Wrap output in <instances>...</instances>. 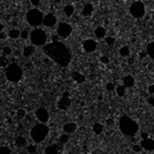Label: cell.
<instances>
[{"label": "cell", "mask_w": 154, "mask_h": 154, "mask_svg": "<svg viewBox=\"0 0 154 154\" xmlns=\"http://www.w3.org/2000/svg\"><path fill=\"white\" fill-rule=\"evenodd\" d=\"M36 150H37L36 145H27V152L29 153H36Z\"/></svg>", "instance_id": "32"}, {"label": "cell", "mask_w": 154, "mask_h": 154, "mask_svg": "<svg viewBox=\"0 0 154 154\" xmlns=\"http://www.w3.org/2000/svg\"><path fill=\"white\" fill-rule=\"evenodd\" d=\"M24 116H26V112H24L23 109H18V111H17V117H18V118H23Z\"/></svg>", "instance_id": "34"}, {"label": "cell", "mask_w": 154, "mask_h": 154, "mask_svg": "<svg viewBox=\"0 0 154 154\" xmlns=\"http://www.w3.org/2000/svg\"><path fill=\"white\" fill-rule=\"evenodd\" d=\"M72 34V26L67 22H62L58 24V29H57V35L62 38H67L71 36Z\"/></svg>", "instance_id": "8"}, {"label": "cell", "mask_w": 154, "mask_h": 154, "mask_svg": "<svg viewBox=\"0 0 154 154\" xmlns=\"http://www.w3.org/2000/svg\"><path fill=\"white\" fill-rule=\"evenodd\" d=\"M140 145H141L143 149L146 150V152H153L154 150V140L150 138L143 139L141 141H140Z\"/></svg>", "instance_id": "11"}, {"label": "cell", "mask_w": 154, "mask_h": 154, "mask_svg": "<svg viewBox=\"0 0 154 154\" xmlns=\"http://www.w3.org/2000/svg\"><path fill=\"white\" fill-rule=\"evenodd\" d=\"M0 64H1V68H4V67H8V61H6V59L4 58V55H3L1 57V63H0Z\"/></svg>", "instance_id": "35"}, {"label": "cell", "mask_w": 154, "mask_h": 154, "mask_svg": "<svg viewBox=\"0 0 154 154\" xmlns=\"http://www.w3.org/2000/svg\"><path fill=\"white\" fill-rule=\"evenodd\" d=\"M146 55H149L152 59H154V41L148 44V46H146Z\"/></svg>", "instance_id": "23"}, {"label": "cell", "mask_w": 154, "mask_h": 154, "mask_svg": "<svg viewBox=\"0 0 154 154\" xmlns=\"http://www.w3.org/2000/svg\"><path fill=\"white\" fill-rule=\"evenodd\" d=\"M123 85L126 86V87H128V89H130V87H132L135 85V78L132 76H125L123 77Z\"/></svg>", "instance_id": "19"}, {"label": "cell", "mask_w": 154, "mask_h": 154, "mask_svg": "<svg viewBox=\"0 0 154 154\" xmlns=\"http://www.w3.org/2000/svg\"><path fill=\"white\" fill-rule=\"evenodd\" d=\"M148 91H149L150 94H153V93H154V85H150V86L148 87Z\"/></svg>", "instance_id": "41"}, {"label": "cell", "mask_w": 154, "mask_h": 154, "mask_svg": "<svg viewBox=\"0 0 154 154\" xmlns=\"http://www.w3.org/2000/svg\"><path fill=\"white\" fill-rule=\"evenodd\" d=\"M21 32L22 31H19L18 29H12L9 31V37L13 38V40H17L18 37H21Z\"/></svg>", "instance_id": "21"}, {"label": "cell", "mask_w": 154, "mask_h": 154, "mask_svg": "<svg viewBox=\"0 0 154 154\" xmlns=\"http://www.w3.org/2000/svg\"><path fill=\"white\" fill-rule=\"evenodd\" d=\"M5 37H6V35L4 34V31H1V34H0V38H1V40H5Z\"/></svg>", "instance_id": "43"}, {"label": "cell", "mask_w": 154, "mask_h": 154, "mask_svg": "<svg viewBox=\"0 0 154 154\" xmlns=\"http://www.w3.org/2000/svg\"><path fill=\"white\" fill-rule=\"evenodd\" d=\"M29 36H30V35H29V31H27V30H24V31H22V32H21V37H22L23 40H26V38L29 37Z\"/></svg>", "instance_id": "36"}, {"label": "cell", "mask_w": 154, "mask_h": 154, "mask_svg": "<svg viewBox=\"0 0 154 154\" xmlns=\"http://www.w3.org/2000/svg\"><path fill=\"white\" fill-rule=\"evenodd\" d=\"M100 62L103 63V64H108V63H109V58L106 57V55H103V57L100 58Z\"/></svg>", "instance_id": "37"}, {"label": "cell", "mask_w": 154, "mask_h": 154, "mask_svg": "<svg viewBox=\"0 0 154 154\" xmlns=\"http://www.w3.org/2000/svg\"><path fill=\"white\" fill-rule=\"evenodd\" d=\"M26 144H27V140H26V138H23V136H18V138L16 139V145L18 146V148L26 146Z\"/></svg>", "instance_id": "24"}, {"label": "cell", "mask_w": 154, "mask_h": 154, "mask_svg": "<svg viewBox=\"0 0 154 154\" xmlns=\"http://www.w3.org/2000/svg\"><path fill=\"white\" fill-rule=\"evenodd\" d=\"M96 41H94L93 38H87L82 43V49L83 51H86V53H93V51H95L96 49Z\"/></svg>", "instance_id": "9"}, {"label": "cell", "mask_w": 154, "mask_h": 154, "mask_svg": "<svg viewBox=\"0 0 154 154\" xmlns=\"http://www.w3.org/2000/svg\"><path fill=\"white\" fill-rule=\"evenodd\" d=\"M45 153H46V154H57V153H58V148H57L55 145L46 146V149H45Z\"/></svg>", "instance_id": "28"}, {"label": "cell", "mask_w": 154, "mask_h": 154, "mask_svg": "<svg viewBox=\"0 0 154 154\" xmlns=\"http://www.w3.org/2000/svg\"><path fill=\"white\" fill-rule=\"evenodd\" d=\"M1 150H3L4 153H6V154H10V153H12V150H10L8 146H1Z\"/></svg>", "instance_id": "39"}, {"label": "cell", "mask_w": 154, "mask_h": 154, "mask_svg": "<svg viewBox=\"0 0 154 154\" xmlns=\"http://www.w3.org/2000/svg\"><path fill=\"white\" fill-rule=\"evenodd\" d=\"M34 54H35V48H34V45H27V46L23 48L22 55H23L24 58H30V57H32Z\"/></svg>", "instance_id": "14"}, {"label": "cell", "mask_w": 154, "mask_h": 154, "mask_svg": "<svg viewBox=\"0 0 154 154\" xmlns=\"http://www.w3.org/2000/svg\"><path fill=\"white\" fill-rule=\"evenodd\" d=\"M30 40H31V43H32V45H36V46H44V45H46L48 35L44 30L36 29V27H35V30L30 35Z\"/></svg>", "instance_id": "6"}, {"label": "cell", "mask_w": 154, "mask_h": 154, "mask_svg": "<svg viewBox=\"0 0 154 154\" xmlns=\"http://www.w3.org/2000/svg\"><path fill=\"white\" fill-rule=\"evenodd\" d=\"M120 130L126 136H135L139 132V123L128 116H122L118 121Z\"/></svg>", "instance_id": "2"}, {"label": "cell", "mask_w": 154, "mask_h": 154, "mask_svg": "<svg viewBox=\"0 0 154 154\" xmlns=\"http://www.w3.org/2000/svg\"><path fill=\"white\" fill-rule=\"evenodd\" d=\"M93 131H94V134H96V135H99V134H101V132L104 131V126L101 125V123H94L93 125Z\"/></svg>", "instance_id": "22"}, {"label": "cell", "mask_w": 154, "mask_h": 154, "mask_svg": "<svg viewBox=\"0 0 154 154\" xmlns=\"http://www.w3.org/2000/svg\"><path fill=\"white\" fill-rule=\"evenodd\" d=\"M36 118L40 122H44V123H46L49 121V112L46 108H38L36 111Z\"/></svg>", "instance_id": "10"}, {"label": "cell", "mask_w": 154, "mask_h": 154, "mask_svg": "<svg viewBox=\"0 0 154 154\" xmlns=\"http://www.w3.org/2000/svg\"><path fill=\"white\" fill-rule=\"evenodd\" d=\"M69 107H71V99H69V96L63 95L58 101V108L62 111H66V109H68Z\"/></svg>", "instance_id": "12"}, {"label": "cell", "mask_w": 154, "mask_h": 154, "mask_svg": "<svg viewBox=\"0 0 154 154\" xmlns=\"http://www.w3.org/2000/svg\"><path fill=\"white\" fill-rule=\"evenodd\" d=\"M44 14L41 10H38L37 8H34L27 12L26 14V21L30 26L32 27H38L41 23H44Z\"/></svg>", "instance_id": "5"}, {"label": "cell", "mask_w": 154, "mask_h": 154, "mask_svg": "<svg viewBox=\"0 0 154 154\" xmlns=\"http://www.w3.org/2000/svg\"><path fill=\"white\" fill-rule=\"evenodd\" d=\"M63 13H64L67 17L73 16V13H75V6H73L72 4H67L64 8H63Z\"/></svg>", "instance_id": "20"}, {"label": "cell", "mask_w": 154, "mask_h": 154, "mask_svg": "<svg viewBox=\"0 0 154 154\" xmlns=\"http://www.w3.org/2000/svg\"><path fill=\"white\" fill-rule=\"evenodd\" d=\"M5 77L9 82L17 83L22 80L23 77V69L16 63H10L8 67L5 68Z\"/></svg>", "instance_id": "3"}, {"label": "cell", "mask_w": 154, "mask_h": 154, "mask_svg": "<svg viewBox=\"0 0 154 154\" xmlns=\"http://www.w3.org/2000/svg\"><path fill=\"white\" fill-rule=\"evenodd\" d=\"M40 3H41V0H31V4H32L35 8H37V6L40 5Z\"/></svg>", "instance_id": "38"}, {"label": "cell", "mask_w": 154, "mask_h": 154, "mask_svg": "<svg viewBox=\"0 0 154 154\" xmlns=\"http://www.w3.org/2000/svg\"><path fill=\"white\" fill-rule=\"evenodd\" d=\"M44 24L46 27H53L57 24V17H55L54 14H51V13H49V14H46L44 17Z\"/></svg>", "instance_id": "13"}, {"label": "cell", "mask_w": 154, "mask_h": 154, "mask_svg": "<svg viewBox=\"0 0 154 154\" xmlns=\"http://www.w3.org/2000/svg\"><path fill=\"white\" fill-rule=\"evenodd\" d=\"M72 78H73V81H76L78 83H82V82H85L86 77L80 72H72Z\"/></svg>", "instance_id": "17"}, {"label": "cell", "mask_w": 154, "mask_h": 154, "mask_svg": "<svg viewBox=\"0 0 154 154\" xmlns=\"http://www.w3.org/2000/svg\"><path fill=\"white\" fill-rule=\"evenodd\" d=\"M120 55L121 57H128L130 55V48L128 46H122L121 49H120Z\"/></svg>", "instance_id": "26"}, {"label": "cell", "mask_w": 154, "mask_h": 154, "mask_svg": "<svg viewBox=\"0 0 154 154\" xmlns=\"http://www.w3.org/2000/svg\"><path fill=\"white\" fill-rule=\"evenodd\" d=\"M51 40H53V41H58V36H57V35H53V36H51Z\"/></svg>", "instance_id": "45"}, {"label": "cell", "mask_w": 154, "mask_h": 154, "mask_svg": "<svg viewBox=\"0 0 154 154\" xmlns=\"http://www.w3.org/2000/svg\"><path fill=\"white\" fill-rule=\"evenodd\" d=\"M141 138H143V139H146V138H149V135L146 134V132H143V134H141Z\"/></svg>", "instance_id": "44"}, {"label": "cell", "mask_w": 154, "mask_h": 154, "mask_svg": "<svg viewBox=\"0 0 154 154\" xmlns=\"http://www.w3.org/2000/svg\"><path fill=\"white\" fill-rule=\"evenodd\" d=\"M116 43V38L113 37V36H108V37H106V44L108 45V46H112Z\"/></svg>", "instance_id": "30"}, {"label": "cell", "mask_w": 154, "mask_h": 154, "mask_svg": "<svg viewBox=\"0 0 154 154\" xmlns=\"http://www.w3.org/2000/svg\"><path fill=\"white\" fill-rule=\"evenodd\" d=\"M93 12H94V5L93 4H86L85 6H83V9H82V16L83 17H90L93 14Z\"/></svg>", "instance_id": "16"}, {"label": "cell", "mask_w": 154, "mask_h": 154, "mask_svg": "<svg viewBox=\"0 0 154 154\" xmlns=\"http://www.w3.org/2000/svg\"><path fill=\"white\" fill-rule=\"evenodd\" d=\"M94 35H95L98 38H104L106 37V35H107V31H106L104 27L99 26V27H96L95 29V31H94Z\"/></svg>", "instance_id": "18"}, {"label": "cell", "mask_w": 154, "mask_h": 154, "mask_svg": "<svg viewBox=\"0 0 154 154\" xmlns=\"http://www.w3.org/2000/svg\"><path fill=\"white\" fill-rule=\"evenodd\" d=\"M107 90L108 91H113V90H116V86L113 82H108L107 83Z\"/></svg>", "instance_id": "33"}, {"label": "cell", "mask_w": 154, "mask_h": 154, "mask_svg": "<svg viewBox=\"0 0 154 154\" xmlns=\"http://www.w3.org/2000/svg\"><path fill=\"white\" fill-rule=\"evenodd\" d=\"M126 89H127V87H126L125 85H118L117 87H116V93H117V95L118 96H125V94H126Z\"/></svg>", "instance_id": "25"}, {"label": "cell", "mask_w": 154, "mask_h": 154, "mask_svg": "<svg viewBox=\"0 0 154 154\" xmlns=\"http://www.w3.org/2000/svg\"><path fill=\"white\" fill-rule=\"evenodd\" d=\"M130 14L136 19H140L145 16V5L141 1H134L130 6Z\"/></svg>", "instance_id": "7"}, {"label": "cell", "mask_w": 154, "mask_h": 154, "mask_svg": "<svg viewBox=\"0 0 154 154\" xmlns=\"http://www.w3.org/2000/svg\"><path fill=\"white\" fill-rule=\"evenodd\" d=\"M76 130H77V126L73 122H68V123H66L63 126V131L67 132V134H73Z\"/></svg>", "instance_id": "15"}, {"label": "cell", "mask_w": 154, "mask_h": 154, "mask_svg": "<svg viewBox=\"0 0 154 154\" xmlns=\"http://www.w3.org/2000/svg\"><path fill=\"white\" fill-rule=\"evenodd\" d=\"M148 103L154 108V98H153V96H149V98H148Z\"/></svg>", "instance_id": "40"}, {"label": "cell", "mask_w": 154, "mask_h": 154, "mask_svg": "<svg viewBox=\"0 0 154 154\" xmlns=\"http://www.w3.org/2000/svg\"><path fill=\"white\" fill-rule=\"evenodd\" d=\"M107 125H108V126H112V125H113V118H108V120H107Z\"/></svg>", "instance_id": "42"}, {"label": "cell", "mask_w": 154, "mask_h": 154, "mask_svg": "<svg viewBox=\"0 0 154 154\" xmlns=\"http://www.w3.org/2000/svg\"><path fill=\"white\" fill-rule=\"evenodd\" d=\"M49 131L50 130H49V127L44 123V122L40 125H36V126H34L32 130L30 132L31 139H32L35 143H41L46 139V136L49 135Z\"/></svg>", "instance_id": "4"}, {"label": "cell", "mask_w": 154, "mask_h": 154, "mask_svg": "<svg viewBox=\"0 0 154 154\" xmlns=\"http://www.w3.org/2000/svg\"><path fill=\"white\" fill-rule=\"evenodd\" d=\"M1 54L4 55V57H8V55L12 54V48L10 46H4L1 49Z\"/></svg>", "instance_id": "29"}, {"label": "cell", "mask_w": 154, "mask_h": 154, "mask_svg": "<svg viewBox=\"0 0 154 154\" xmlns=\"http://www.w3.org/2000/svg\"><path fill=\"white\" fill-rule=\"evenodd\" d=\"M43 51L46 57L53 59L61 67H68L72 61L71 49L63 43H59V41H53V43L44 45Z\"/></svg>", "instance_id": "1"}, {"label": "cell", "mask_w": 154, "mask_h": 154, "mask_svg": "<svg viewBox=\"0 0 154 154\" xmlns=\"http://www.w3.org/2000/svg\"><path fill=\"white\" fill-rule=\"evenodd\" d=\"M68 140H69V134H67V132H64V134H62L59 136V143L61 144H67Z\"/></svg>", "instance_id": "27"}, {"label": "cell", "mask_w": 154, "mask_h": 154, "mask_svg": "<svg viewBox=\"0 0 154 154\" xmlns=\"http://www.w3.org/2000/svg\"><path fill=\"white\" fill-rule=\"evenodd\" d=\"M132 150H134V152H136V153H140L141 150H144V149H143V146L140 145V144H135L134 146H132Z\"/></svg>", "instance_id": "31"}]
</instances>
